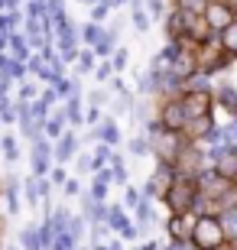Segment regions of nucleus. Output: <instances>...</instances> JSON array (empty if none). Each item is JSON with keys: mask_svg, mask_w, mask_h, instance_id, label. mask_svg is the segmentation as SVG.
Instances as JSON below:
<instances>
[{"mask_svg": "<svg viewBox=\"0 0 237 250\" xmlns=\"http://www.w3.org/2000/svg\"><path fill=\"white\" fill-rule=\"evenodd\" d=\"M13 39V52H17V56H26V46H23V39L20 36H10Z\"/></svg>", "mask_w": 237, "mask_h": 250, "instance_id": "obj_20", "label": "nucleus"}, {"mask_svg": "<svg viewBox=\"0 0 237 250\" xmlns=\"http://www.w3.org/2000/svg\"><path fill=\"white\" fill-rule=\"evenodd\" d=\"M169 231H172V237H175V241H182L185 234H189V224H185V218H182V214H175L172 221H169Z\"/></svg>", "mask_w": 237, "mask_h": 250, "instance_id": "obj_8", "label": "nucleus"}, {"mask_svg": "<svg viewBox=\"0 0 237 250\" xmlns=\"http://www.w3.org/2000/svg\"><path fill=\"white\" fill-rule=\"evenodd\" d=\"M110 49H114V36H104V42L98 46V52H101V56H108Z\"/></svg>", "mask_w": 237, "mask_h": 250, "instance_id": "obj_19", "label": "nucleus"}, {"mask_svg": "<svg viewBox=\"0 0 237 250\" xmlns=\"http://www.w3.org/2000/svg\"><path fill=\"white\" fill-rule=\"evenodd\" d=\"M108 75H110V65H101V68H98V78H101V82H108Z\"/></svg>", "mask_w": 237, "mask_h": 250, "instance_id": "obj_27", "label": "nucleus"}, {"mask_svg": "<svg viewBox=\"0 0 237 250\" xmlns=\"http://www.w3.org/2000/svg\"><path fill=\"white\" fill-rule=\"evenodd\" d=\"M36 172H46V143H36Z\"/></svg>", "mask_w": 237, "mask_h": 250, "instance_id": "obj_13", "label": "nucleus"}, {"mask_svg": "<svg viewBox=\"0 0 237 250\" xmlns=\"http://www.w3.org/2000/svg\"><path fill=\"white\" fill-rule=\"evenodd\" d=\"M163 124L169 130H179L185 124V114H182V104H169V107H166V114H163Z\"/></svg>", "mask_w": 237, "mask_h": 250, "instance_id": "obj_6", "label": "nucleus"}, {"mask_svg": "<svg viewBox=\"0 0 237 250\" xmlns=\"http://www.w3.org/2000/svg\"><path fill=\"white\" fill-rule=\"evenodd\" d=\"M137 202H140V195L133 188H127V205H137Z\"/></svg>", "mask_w": 237, "mask_h": 250, "instance_id": "obj_29", "label": "nucleus"}, {"mask_svg": "<svg viewBox=\"0 0 237 250\" xmlns=\"http://www.w3.org/2000/svg\"><path fill=\"white\" fill-rule=\"evenodd\" d=\"M130 149H133V153H137V156H140V153H146V146H143V140H133V143H130Z\"/></svg>", "mask_w": 237, "mask_h": 250, "instance_id": "obj_25", "label": "nucleus"}, {"mask_svg": "<svg viewBox=\"0 0 237 250\" xmlns=\"http://www.w3.org/2000/svg\"><path fill=\"white\" fill-rule=\"evenodd\" d=\"M68 117H72V121H75V124L82 121V117H78V101H72V104H68Z\"/></svg>", "mask_w": 237, "mask_h": 250, "instance_id": "obj_23", "label": "nucleus"}, {"mask_svg": "<svg viewBox=\"0 0 237 250\" xmlns=\"http://www.w3.org/2000/svg\"><path fill=\"white\" fill-rule=\"evenodd\" d=\"M224 49H228V52H234V49H237V26H234V23L224 26Z\"/></svg>", "mask_w": 237, "mask_h": 250, "instance_id": "obj_9", "label": "nucleus"}, {"mask_svg": "<svg viewBox=\"0 0 237 250\" xmlns=\"http://www.w3.org/2000/svg\"><path fill=\"white\" fill-rule=\"evenodd\" d=\"M208 127H211V117H195V124H192V133H205Z\"/></svg>", "mask_w": 237, "mask_h": 250, "instance_id": "obj_17", "label": "nucleus"}, {"mask_svg": "<svg viewBox=\"0 0 237 250\" xmlns=\"http://www.w3.org/2000/svg\"><path fill=\"white\" fill-rule=\"evenodd\" d=\"M192 241H195L198 250H218L221 244H224V234H221V228H218L215 218H201V221H195Z\"/></svg>", "mask_w": 237, "mask_h": 250, "instance_id": "obj_1", "label": "nucleus"}, {"mask_svg": "<svg viewBox=\"0 0 237 250\" xmlns=\"http://www.w3.org/2000/svg\"><path fill=\"white\" fill-rule=\"evenodd\" d=\"M159 149H163V156H172L175 153V137L172 133H166V137L159 140Z\"/></svg>", "mask_w": 237, "mask_h": 250, "instance_id": "obj_12", "label": "nucleus"}, {"mask_svg": "<svg viewBox=\"0 0 237 250\" xmlns=\"http://www.w3.org/2000/svg\"><path fill=\"white\" fill-rule=\"evenodd\" d=\"M185 121H195V117H208V94L205 91H192L182 104Z\"/></svg>", "mask_w": 237, "mask_h": 250, "instance_id": "obj_3", "label": "nucleus"}, {"mask_svg": "<svg viewBox=\"0 0 237 250\" xmlns=\"http://www.w3.org/2000/svg\"><path fill=\"white\" fill-rule=\"evenodd\" d=\"M215 159H218L221 166V176H234L237 172V159H234V149H215Z\"/></svg>", "mask_w": 237, "mask_h": 250, "instance_id": "obj_5", "label": "nucleus"}, {"mask_svg": "<svg viewBox=\"0 0 237 250\" xmlns=\"http://www.w3.org/2000/svg\"><path fill=\"white\" fill-rule=\"evenodd\" d=\"M221 104L228 111H234V88H221Z\"/></svg>", "mask_w": 237, "mask_h": 250, "instance_id": "obj_15", "label": "nucleus"}, {"mask_svg": "<svg viewBox=\"0 0 237 250\" xmlns=\"http://www.w3.org/2000/svg\"><path fill=\"white\" fill-rule=\"evenodd\" d=\"M172 250H185V247H172Z\"/></svg>", "mask_w": 237, "mask_h": 250, "instance_id": "obj_34", "label": "nucleus"}, {"mask_svg": "<svg viewBox=\"0 0 237 250\" xmlns=\"http://www.w3.org/2000/svg\"><path fill=\"white\" fill-rule=\"evenodd\" d=\"M108 156H110L108 149H98V156H94V169H101V166H104V159H108Z\"/></svg>", "mask_w": 237, "mask_h": 250, "instance_id": "obj_21", "label": "nucleus"}, {"mask_svg": "<svg viewBox=\"0 0 237 250\" xmlns=\"http://www.w3.org/2000/svg\"><path fill=\"white\" fill-rule=\"evenodd\" d=\"M72 149H75V137H65L62 143H59V153H55V156H59V159H68V156H72Z\"/></svg>", "mask_w": 237, "mask_h": 250, "instance_id": "obj_11", "label": "nucleus"}, {"mask_svg": "<svg viewBox=\"0 0 237 250\" xmlns=\"http://www.w3.org/2000/svg\"><path fill=\"white\" fill-rule=\"evenodd\" d=\"M104 17H108V7H104V3H101V7L94 10V20H104Z\"/></svg>", "mask_w": 237, "mask_h": 250, "instance_id": "obj_31", "label": "nucleus"}, {"mask_svg": "<svg viewBox=\"0 0 237 250\" xmlns=\"http://www.w3.org/2000/svg\"><path fill=\"white\" fill-rule=\"evenodd\" d=\"M205 20H208L211 29H224V26H231V23H234L228 3H211V7H205Z\"/></svg>", "mask_w": 237, "mask_h": 250, "instance_id": "obj_4", "label": "nucleus"}, {"mask_svg": "<svg viewBox=\"0 0 237 250\" xmlns=\"http://www.w3.org/2000/svg\"><path fill=\"white\" fill-rule=\"evenodd\" d=\"M114 62H117L114 68H124V62H127V52H117V59H114Z\"/></svg>", "mask_w": 237, "mask_h": 250, "instance_id": "obj_32", "label": "nucleus"}, {"mask_svg": "<svg viewBox=\"0 0 237 250\" xmlns=\"http://www.w3.org/2000/svg\"><path fill=\"white\" fill-rule=\"evenodd\" d=\"M104 188H108V182H94V198H98V202L104 198Z\"/></svg>", "mask_w": 237, "mask_h": 250, "instance_id": "obj_24", "label": "nucleus"}, {"mask_svg": "<svg viewBox=\"0 0 237 250\" xmlns=\"http://www.w3.org/2000/svg\"><path fill=\"white\" fill-rule=\"evenodd\" d=\"M101 137L108 140V143H117V127L108 121V124H104V130H101Z\"/></svg>", "mask_w": 237, "mask_h": 250, "instance_id": "obj_16", "label": "nucleus"}, {"mask_svg": "<svg viewBox=\"0 0 237 250\" xmlns=\"http://www.w3.org/2000/svg\"><path fill=\"white\" fill-rule=\"evenodd\" d=\"M23 247L26 250H43V244H39V237H36V231H23Z\"/></svg>", "mask_w": 237, "mask_h": 250, "instance_id": "obj_10", "label": "nucleus"}, {"mask_svg": "<svg viewBox=\"0 0 237 250\" xmlns=\"http://www.w3.org/2000/svg\"><path fill=\"white\" fill-rule=\"evenodd\" d=\"M85 36H88V42H94V39H98V26H88V29H85Z\"/></svg>", "mask_w": 237, "mask_h": 250, "instance_id": "obj_28", "label": "nucleus"}, {"mask_svg": "<svg viewBox=\"0 0 237 250\" xmlns=\"http://www.w3.org/2000/svg\"><path fill=\"white\" fill-rule=\"evenodd\" d=\"M78 68H82V72H88V68H91V56H82V65H78Z\"/></svg>", "mask_w": 237, "mask_h": 250, "instance_id": "obj_33", "label": "nucleus"}, {"mask_svg": "<svg viewBox=\"0 0 237 250\" xmlns=\"http://www.w3.org/2000/svg\"><path fill=\"white\" fill-rule=\"evenodd\" d=\"M110 228H117V231H124V228H127V221H124L120 208H110Z\"/></svg>", "mask_w": 237, "mask_h": 250, "instance_id": "obj_14", "label": "nucleus"}, {"mask_svg": "<svg viewBox=\"0 0 237 250\" xmlns=\"http://www.w3.org/2000/svg\"><path fill=\"white\" fill-rule=\"evenodd\" d=\"M133 23H137L140 29H146V17H143V10H133Z\"/></svg>", "mask_w": 237, "mask_h": 250, "instance_id": "obj_22", "label": "nucleus"}, {"mask_svg": "<svg viewBox=\"0 0 237 250\" xmlns=\"http://www.w3.org/2000/svg\"><path fill=\"white\" fill-rule=\"evenodd\" d=\"M150 10H153V17H159V13H163V3H159V0H150Z\"/></svg>", "mask_w": 237, "mask_h": 250, "instance_id": "obj_26", "label": "nucleus"}, {"mask_svg": "<svg viewBox=\"0 0 237 250\" xmlns=\"http://www.w3.org/2000/svg\"><path fill=\"white\" fill-rule=\"evenodd\" d=\"M3 143H7V156L13 159V156H17V146H13V140H3Z\"/></svg>", "mask_w": 237, "mask_h": 250, "instance_id": "obj_30", "label": "nucleus"}, {"mask_svg": "<svg viewBox=\"0 0 237 250\" xmlns=\"http://www.w3.org/2000/svg\"><path fill=\"white\" fill-rule=\"evenodd\" d=\"M182 3L185 13H192V10H205V0H179Z\"/></svg>", "mask_w": 237, "mask_h": 250, "instance_id": "obj_18", "label": "nucleus"}, {"mask_svg": "<svg viewBox=\"0 0 237 250\" xmlns=\"http://www.w3.org/2000/svg\"><path fill=\"white\" fill-rule=\"evenodd\" d=\"M192 202H195V188L189 186V182H175V188L169 192V205H172L175 214H185L192 208Z\"/></svg>", "mask_w": 237, "mask_h": 250, "instance_id": "obj_2", "label": "nucleus"}, {"mask_svg": "<svg viewBox=\"0 0 237 250\" xmlns=\"http://www.w3.org/2000/svg\"><path fill=\"white\" fill-rule=\"evenodd\" d=\"M218 228H221V234H224V237H234V231H237V214H234V208H228V211H224V218L218 221Z\"/></svg>", "mask_w": 237, "mask_h": 250, "instance_id": "obj_7", "label": "nucleus"}]
</instances>
